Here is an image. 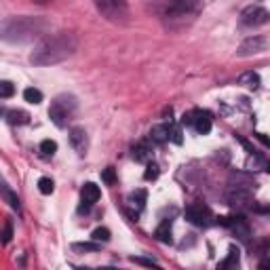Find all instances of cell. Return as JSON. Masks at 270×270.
I'll return each instance as SVG.
<instances>
[{"label":"cell","instance_id":"1","mask_svg":"<svg viewBox=\"0 0 270 270\" xmlns=\"http://www.w3.org/2000/svg\"><path fill=\"white\" fill-rule=\"evenodd\" d=\"M78 49V38L74 32H57L45 36L30 55L34 66H53L72 57Z\"/></svg>","mask_w":270,"mask_h":270},{"label":"cell","instance_id":"2","mask_svg":"<svg viewBox=\"0 0 270 270\" xmlns=\"http://www.w3.org/2000/svg\"><path fill=\"white\" fill-rule=\"evenodd\" d=\"M49 30V21L45 17H9L0 24V40L11 42V45H24L40 38Z\"/></svg>","mask_w":270,"mask_h":270},{"label":"cell","instance_id":"3","mask_svg":"<svg viewBox=\"0 0 270 270\" xmlns=\"http://www.w3.org/2000/svg\"><path fill=\"white\" fill-rule=\"evenodd\" d=\"M76 112V97L72 95H59L53 99L51 108H49V116L57 127H66L72 120Z\"/></svg>","mask_w":270,"mask_h":270},{"label":"cell","instance_id":"4","mask_svg":"<svg viewBox=\"0 0 270 270\" xmlns=\"http://www.w3.org/2000/svg\"><path fill=\"white\" fill-rule=\"evenodd\" d=\"M95 6L108 21L123 24L129 17V4L127 0H95Z\"/></svg>","mask_w":270,"mask_h":270},{"label":"cell","instance_id":"5","mask_svg":"<svg viewBox=\"0 0 270 270\" xmlns=\"http://www.w3.org/2000/svg\"><path fill=\"white\" fill-rule=\"evenodd\" d=\"M198 6H201V0H171V2L165 6V17H169V19L188 17L198 11Z\"/></svg>","mask_w":270,"mask_h":270},{"label":"cell","instance_id":"6","mask_svg":"<svg viewBox=\"0 0 270 270\" xmlns=\"http://www.w3.org/2000/svg\"><path fill=\"white\" fill-rule=\"evenodd\" d=\"M182 123L188 127H194V131L201 135H207L211 131V114L209 112H203V110H192V112H188V114H184Z\"/></svg>","mask_w":270,"mask_h":270},{"label":"cell","instance_id":"7","mask_svg":"<svg viewBox=\"0 0 270 270\" xmlns=\"http://www.w3.org/2000/svg\"><path fill=\"white\" fill-rule=\"evenodd\" d=\"M241 24L245 27H260V26H266L268 24V11L264 6H247V9L241 13Z\"/></svg>","mask_w":270,"mask_h":270},{"label":"cell","instance_id":"8","mask_svg":"<svg viewBox=\"0 0 270 270\" xmlns=\"http://www.w3.org/2000/svg\"><path fill=\"white\" fill-rule=\"evenodd\" d=\"M186 219H188L190 224L205 228V226L211 224L213 216H211V209L205 203H194V205H190V207L186 209Z\"/></svg>","mask_w":270,"mask_h":270},{"label":"cell","instance_id":"9","mask_svg":"<svg viewBox=\"0 0 270 270\" xmlns=\"http://www.w3.org/2000/svg\"><path fill=\"white\" fill-rule=\"evenodd\" d=\"M266 49H268V38L266 36H253V38H247L243 45L239 47L237 55L239 57H251V55L264 53Z\"/></svg>","mask_w":270,"mask_h":270},{"label":"cell","instance_id":"10","mask_svg":"<svg viewBox=\"0 0 270 270\" xmlns=\"http://www.w3.org/2000/svg\"><path fill=\"white\" fill-rule=\"evenodd\" d=\"M226 201H228V205L232 209H243L251 203V190L230 186L228 192H226Z\"/></svg>","mask_w":270,"mask_h":270},{"label":"cell","instance_id":"11","mask_svg":"<svg viewBox=\"0 0 270 270\" xmlns=\"http://www.w3.org/2000/svg\"><path fill=\"white\" fill-rule=\"evenodd\" d=\"M219 224L228 226L239 239H243V241L249 239V226H247L245 217H241V216H237V217H219Z\"/></svg>","mask_w":270,"mask_h":270},{"label":"cell","instance_id":"12","mask_svg":"<svg viewBox=\"0 0 270 270\" xmlns=\"http://www.w3.org/2000/svg\"><path fill=\"white\" fill-rule=\"evenodd\" d=\"M70 144L72 148L78 152V154H84L89 150V137H87V131L82 129V127H74L72 131H70Z\"/></svg>","mask_w":270,"mask_h":270},{"label":"cell","instance_id":"13","mask_svg":"<svg viewBox=\"0 0 270 270\" xmlns=\"http://www.w3.org/2000/svg\"><path fill=\"white\" fill-rule=\"evenodd\" d=\"M99 196H102L99 186H95V184H84L82 186V207H81V211H89L91 205L99 201Z\"/></svg>","mask_w":270,"mask_h":270},{"label":"cell","instance_id":"14","mask_svg":"<svg viewBox=\"0 0 270 270\" xmlns=\"http://www.w3.org/2000/svg\"><path fill=\"white\" fill-rule=\"evenodd\" d=\"M133 159L139 162L152 161V141L150 139H141L133 146Z\"/></svg>","mask_w":270,"mask_h":270},{"label":"cell","instance_id":"15","mask_svg":"<svg viewBox=\"0 0 270 270\" xmlns=\"http://www.w3.org/2000/svg\"><path fill=\"white\" fill-rule=\"evenodd\" d=\"M169 133H171V125H156L150 131V141L152 144H165V141H169Z\"/></svg>","mask_w":270,"mask_h":270},{"label":"cell","instance_id":"16","mask_svg":"<svg viewBox=\"0 0 270 270\" xmlns=\"http://www.w3.org/2000/svg\"><path fill=\"white\" fill-rule=\"evenodd\" d=\"M0 196H2L4 201L11 205L13 209H17V211H19V198H17V194L13 192L11 186H9V184H6L4 180H2V177H0Z\"/></svg>","mask_w":270,"mask_h":270},{"label":"cell","instance_id":"17","mask_svg":"<svg viewBox=\"0 0 270 270\" xmlns=\"http://www.w3.org/2000/svg\"><path fill=\"white\" fill-rule=\"evenodd\" d=\"M154 237L161 241V243H171V219H162L161 226L156 228Z\"/></svg>","mask_w":270,"mask_h":270},{"label":"cell","instance_id":"18","mask_svg":"<svg viewBox=\"0 0 270 270\" xmlns=\"http://www.w3.org/2000/svg\"><path fill=\"white\" fill-rule=\"evenodd\" d=\"M146 198H148L146 190H144V188H139V190H135V192L129 194V205H131V207H135L137 211H141V209H144Z\"/></svg>","mask_w":270,"mask_h":270},{"label":"cell","instance_id":"19","mask_svg":"<svg viewBox=\"0 0 270 270\" xmlns=\"http://www.w3.org/2000/svg\"><path fill=\"white\" fill-rule=\"evenodd\" d=\"M239 84H243V87H249V89H258L260 87V76L255 72H245L239 76Z\"/></svg>","mask_w":270,"mask_h":270},{"label":"cell","instance_id":"20","mask_svg":"<svg viewBox=\"0 0 270 270\" xmlns=\"http://www.w3.org/2000/svg\"><path fill=\"white\" fill-rule=\"evenodd\" d=\"M6 116H9V123L11 125H27V123H30V114L24 112V110H13Z\"/></svg>","mask_w":270,"mask_h":270},{"label":"cell","instance_id":"21","mask_svg":"<svg viewBox=\"0 0 270 270\" xmlns=\"http://www.w3.org/2000/svg\"><path fill=\"white\" fill-rule=\"evenodd\" d=\"M237 266H239V249L232 245L228 249V258L219 262V268H237Z\"/></svg>","mask_w":270,"mask_h":270},{"label":"cell","instance_id":"22","mask_svg":"<svg viewBox=\"0 0 270 270\" xmlns=\"http://www.w3.org/2000/svg\"><path fill=\"white\" fill-rule=\"evenodd\" d=\"M24 99H26L27 104H40V102H42V93H40L38 89L30 87V89L24 91Z\"/></svg>","mask_w":270,"mask_h":270},{"label":"cell","instance_id":"23","mask_svg":"<svg viewBox=\"0 0 270 270\" xmlns=\"http://www.w3.org/2000/svg\"><path fill=\"white\" fill-rule=\"evenodd\" d=\"M11 237H13V224H11V219H6L4 226H2V230H0V243L9 245L11 243Z\"/></svg>","mask_w":270,"mask_h":270},{"label":"cell","instance_id":"24","mask_svg":"<svg viewBox=\"0 0 270 270\" xmlns=\"http://www.w3.org/2000/svg\"><path fill=\"white\" fill-rule=\"evenodd\" d=\"M40 152H42V156H53L55 152H57V144H55L53 139H42L40 141Z\"/></svg>","mask_w":270,"mask_h":270},{"label":"cell","instance_id":"25","mask_svg":"<svg viewBox=\"0 0 270 270\" xmlns=\"http://www.w3.org/2000/svg\"><path fill=\"white\" fill-rule=\"evenodd\" d=\"M91 239H93L95 243H108V241H110V230L108 228H95L93 234H91Z\"/></svg>","mask_w":270,"mask_h":270},{"label":"cell","instance_id":"26","mask_svg":"<svg viewBox=\"0 0 270 270\" xmlns=\"http://www.w3.org/2000/svg\"><path fill=\"white\" fill-rule=\"evenodd\" d=\"M13 95H15V87H13V82H9V81L0 82V99H9Z\"/></svg>","mask_w":270,"mask_h":270},{"label":"cell","instance_id":"27","mask_svg":"<svg viewBox=\"0 0 270 270\" xmlns=\"http://www.w3.org/2000/svg\"><path fill=\"white\" fill-rule=\"evenodd\" d=\"M38 190L42 194H53V190H55L53 180H49V177H40V180H38Z\"/></svg>","mask_w":270,"mask_h":270},{"label":"cell","instance_id":"28","mask_svg":"<svg viewBox=\"0 0 270 270\" xmlns=\"http://www.w3.org/2000/svg\"><path fill=\"white\" fill-rule=\"evenodd\" d=\"M159 173H161V169H159V165H156V162H150L148 161V167H146V173H144V180H156V177H159Z\"/></svg>","mask_w":270,"mask_h":270},{"label":"cell","instance_id":"29","mask_svg":"<svg viewBox=\"0 0 270 270\" xmlns=\"http://www.w3.org/2000/svg\"><path fill=\"white\" fill-rule=\"evenodd\" d=\"M72 249H76V251H97L99 243H74Z\"/></svg>","mask_w":270,"mask_h":270},{"label":"cell","instance_id":"30","mask_svg":"<svg viewBox=\"0 0 270 270\" xmlns=\"http://www.w3.org/2000/svg\"><path fill=\"white\" fill-rule=\"evenodd\" d=\"M102 180L108 184V186H112V184L116 182V173H114V167H108V169H104V173H102Z\"/></svg>","mask_w":270,"mask_h":270},{"label":"cell","instance_id":"31","mask_svg":"<svg viewBox=\"0 0 270 270\" xmlns=\"http://www.w3.org/2000/svg\"><path fill=\"white\" fill-rule=\"evenodd\" d=\"M133 264H141V266H154V268H159V264H156L154 260L150 258H131Z\"/></svg>","mask_w":270,"mask_h":270},{"label":"cell","instance_id":"32","mask_svg":"<svg viewBox=\"0 0 270 270\" xmlns=\"http://www.w3.org/2000/svg\"><path fill=\"white\" fill-rule=\"evenodd\" d=\"M258 137H260V141H262V144H264V146H268V139H266V135H264V133H258Z\"/></svg>","mask_w":270,"mask_h":270},{"label":"cell","instance_id":"33","mask_svg":"<svg viewBox=\"0 0 270 270\" xmlns=\"http://www.w3.org/2000/svg\"><path fill=\"white\" fill-rule=\"evenodd\" d=\"M34 2H38V4H45V2H51V0H34Z\"/></svg>","mask_w":270,"mask_h":270},{"label":"cell","instance_id":"34","mask_svg":"<svg viewBox=\"0 0 270 270\" xmlns=\"http://www.w3.org/2000/svg\"><path fill=\"white\" fill-rule=\"evenodd\" d=\"M0 114H2V110H0Z\"/></svg>","mask_w":270,"mask_h":270}]
</instances>
